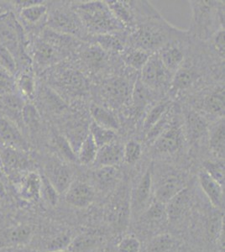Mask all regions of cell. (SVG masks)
Wrapping results in <instances>:
<instances>
[{"instance_id": "cell-1", "label": "cell", "mask_w": 225, "mask_h": 252, "mask_svg": "<svg viewBox=\"0 0 225 252\" xmlns=\"http://www.w3.org/2000/svg\"><path fill=\"white\" fill-rule=\"evenodd\" d=\"M134 26L128 32V46L151 54L158 52L169 40L184 34L168 22L148 1H134Z\"/></svg>"}, {"instance_id": "cell-2", "label": "cell", "mask_w": 225, "mask_h": 252, "mask_svg": "<svg viewBox=\"0 0 225 252\" xmlns=\"http://www.w3.org/2000/svg\"><path fill=\"white\" fill-rule=\"evenodd\" d=\"M36 78L70 105L91 101V81L69 60L46 69Z\"/></svg>"}, {"instance_id": "cell-3", "label": "cell", "mask_w": 225, "mask_h": 252, "mask_svg": "<svg viewBox=\"0 0 225 252\" xmlns=\"http://www.w3.org/2000/svg\"><path fill=\"white\" fill-rule=\"evenodd\" d=\"M139 73L123 66L114 74L92 83L91 101L120 115L131 102Z\"/></svg>"}, {"instance_id": "cell-4", "label": "cell", "mask_w": 225, "mask_h": 252, "mask_svg": "<svg viewBox=\"0 0 225 252\" xmlns=\"http://www.w3.org/2000/svg\"><path fill=\"white\" fill-rule=\"evenodd\" d=\"M92 83L114 74L124 66L120 57H113L97 44L82 41L69 59Z\"/></svg>"}, {"instance_id": "cell-5", "label": "cell", "mask_w": 225, "mask_h": 252, "mask_svg": "<svg viewBox=\"0 0 225 252\" xmlns=\"http://www.w3.org/2000/svg\"><path fill=\"white\" fill-rule=\"evenodd\" d=\"M191 25L188 33L194 40L207 42L219 30L225 28V1L192 0Z\"/></svg>"}, {"instance_id": "cell-6", "label": "cell", "mask_w": 225, "mask_h": 252, "mask_svg": "<svg viewBox=\"0 0 225 252\" xmlns=\"http://www.w3.org/2000/svg\"><path fill=\"white\" fill-rule=\"evenodd\" d=\"M71 3L89 36L126 31L114 17L106 1H71Z\"/></svg>"}, {"instance_id": "cell-7", "label": "cell", "mask_w": 225, "mask_h": 252, "mask_svg": "<svg viewBox=\"0 0 225 252\" xmlns=\"http://www.w3.org/2000/svg\"><path fill=\"white\" fill-rule=\"evenodd\" d=\"M178 103H185L208 123H214L225 118V82L204 87Z\"/></svg>"}, {"instance_id": "cell-8", "label": "cell", "mask_w": 225, "mask_h": 252, "mask_svg": "<svg viewBox=\"0 0 225 252\" xmlns=\"http://www.w3.org/2000/svg\"><path fill=\"white\" fill-rule=\"evenodd\" d=\"M47 6L46 27L81 41L88 40L89 35L72 8L71 1L47 2Z\"/></svg>"}, {"instance_id": "cell-9", "label": "cell", "mask_w": 225, "mask_h": 252, "mask_svg": "<svg viewBox=\"0 0 225 252\" xmlns=\"http://www.w3.org/2000/svg\"><path fill=\"white\" fill-rule=\"evenodd\" d=\"M155 158H171L188 152V143L183 128L182 108L175 116L171 125L150 146L145 147V152Z\"/></svg>"}, {"instance_id": "cell-10", "label": "cell", "mask_w": 225, "mask_h": 252, "mask_svg": "<svg viewBox=\"0 0 225 252\" xmlns=\"http://www.w3.org/2000/svg\"><path fill=\"white\" fill-rule=\"evenodd\" d=\"M36 158H41L40 171L45 174L59 194L65 193L75 179L73 163L64 160L48 150L34 152Z\"/></svg>"}, {"instance_id": "cell-11", "label": "cell", "mask_w": 225, "mask_h": 252, "mask_svg": "<svg viewBox=\"0 0 225 252\" xmlns=\"http://www.w3.org/2000/svg\"><path fill=\"white\" fill-rule=\"evenodd\" d=\"M37 82V89L32 103L46 123L57 127L71 111V105L52 89Z\"/></svg>"}, {"instance_id": "cell-12", "label": "cell", "mask_w": 225, "mask_h": 252, "mask_svg": "<svg viewBox=\"0 0 225 252\" xmlns=\"http://www.w3.org/2000/svg\"><path fill=\"white\" fill-rule=\"evenodd\" d=\"M180 103L182 108L183 128L188 146V152L203 151L208 153V127L210 124L191 107Z\"/></svg>"}, {"instance_id": "cell-13", "label": "cell", "mask_w": 225, "mask_h": 252, "mask_svg": "<svg viewBox=\"0 0 225 252\" xmlns=\"http://www.w3.org/2000/svg\"><path fill=\"white\" fill-rule=\"evenodd\" d=\"M172 78L157 53L151 55L139 73V79L146 88L164 97L168 96Z\"/></svg>"}, {"instance_id": "cell-14", "label": "cell", "mask_w": 225, "mask_h": 252, "mask_svg": "<svg viewBox=\"0 0 225 252\" xmlns=\"http://www.w3.org/2000/svg\"><path fill=\"white\" fill-rule=\"evenodd\" d=\"M191 43L192 37L187 30L184 34L169 40L156 53L165 68L174 75L185 61Z\"/></svg>"}, {"instance_id": "cell-15", "label": "cell", "mask_w": 225, "mask_h": 252, "mask_svg": "<svg viewBox=\"0 0 225 252\" xmlns=\"http://www.w3.org/2000/svg\"><path fill=\"white\" fill-rule=\"evenodd\" d=\"M7 178L8 184L13 187L20 199L27 202H36L40 199L41 179L39 170L22 172Z\"/></svg>"}, {"instance_id": "cell-16", "label": "cell", "mask_w": 225, "mask_h": 252, "mask_svg": "<svg viewBox=\"0 0 225 252\" xmlns=\"http://www.w3.org/2000/svg\"><path fill=\"white\" fill-rule=\"evenodd\" d=\"M153 192V162L148 164L129 195L130 210L138 215L144 212L151 204Z\"/></svg>"}, {"instance_id": "cell-17", "label": "cell", "mask_w": 225, "mask_h": 252, "mask_svg": "<svg viewBox=\"0 0 225 252\" xmlns=\"http://www.w3.org/2000/svg\"><path fill=\"white\" fill-rule=\"evenodd\" d=\"M33 158V153L0 146L1 166L7 178L22 172L35 170L32 168Z\"/></svg>"}, {"instance_id": "cell-18", "label": "cell", "mask_w": 225, "mask_h": 252, "mask_svg": "<svg viewBox=\"0 0 225 252\" xmlns=\"http://www.w3.org/2000/svg\"><path fill=\"white\" fill-rule=\"evenodd\" d=\"M185 188H187L185 174L176 170L168 171L161 177L157 185L153 188L154 200L166 204Z\"/></svg>"}, {"instance_id": "cell-19", "label": "cell", "mask_w": 225, "mask_h": 252, "mask_svg": "<svg viewBox=\"0 0 225 252\" xmlns=\"http://www.w3.org/2000/svg\"><path fill=\"white\" fill-rule=\"evenodd\" d=\"M0 146L11 147L28 153L34 152L22 130L12 121L2 116H0Z\"/></svg>"}, {"instance_id": "cell-20", "label": "cell", "mask_w": 225, "mask_h": 252, "mask_svg": "<svg viewBox=\"0 0 225 252\" xmlns=\"http://www.w3.org/2000/svg\"><path fill=\"white\" fill-rule=\"evenodd\" d=\"M92 185L96 191L111 192L122 183L124 172L121 166L95 168L92 172Z\"/></svg>"}, {"instance_id": "cell-21", "label": "cell", "mask_w": 225, "mask_h": 252, "mask_svg": "<svg viewBox=\"0 0 225 252\" xmlns=\"http://www.w3.org/2000/svg\"><path fill=\"white\" fill-rule=\"evenodd\" d=\"M64 195L66 203L71 206L85 209L94 203L96 190L92 184L75 178Z\"/></svg>"}, {"instance_id": "cell-22", "label": "cell", "mask_w": 225, "mask_h": 252, "mask_svg": "<svg viewBox=\"0 0 225 252\" xmlns=\"http://www.w3.org/2000/svg\"><path fill=\"white\" fill-rule=\"evenodd\" d=\"M33 235L31 224L18 223L0 230V251L13 247L25 246L29 243Z\"/></svg>"}, {"instance_id": "cell-23", "label": "cell", "mask_w": 225, "mask_h": 252, "mask_svg": "<svg viewBox=\"0 0 225 252\" xmlns=\"http://www.w3.org/2000/svg\"><path fill=\"white\" fill-rule=\"evenodd\" d=\"M125 139L120 137L116 141L97 150V157L91 168H99L104 166H118L124 164V145Z\"/></svg>"}, {"instance_id": "cell-24", "label": "cell", "mask_w": 225, "mask_h": 252, "mask_svg": "<svg viewBox=\"0 0 225 252\" xmlns=\"http://www.w3.org/2000/svg\"><path fill=\"white\" fill-rule=\"evenodd\" d=\"M87 41L97 44L110 56L120 57L128 46V32L124 31L109 34L90 35Z\"/></svg>"}, {"instance_id": "cell-25", "label": "cell", "mask_w": 225, "mask_h": 252, "mask_svg": "<svg viewBox=\"0 0 225 252\" xmlns=\"http://www.w3.org/2000/svg\"><path fill=\"white\" fill-rule=\"evenodd\" d=\"M225 118L211 123L208 127L207 150L212 159L225 160Z\"/></svg>"}, {"instance_id": "cell-26", "label": "cell", "mask_w": 225, "mask_h": 252, "mask_svg": "<svg viewBox=\"0 0 225 252\" xmlns=\"http://www.w3.org/2000/svg\"><path fill=\"white\" fill-rule=\"evenodd\" d=\"M89 112L92 121H94V123L106 129L117 131L120 135L122 126L120 116L116 112L93 101H90L89 103Z\"/></svg>"}, {"instance_id": "cell-27", "label": "cell", "mask_w": 225, "mask_h": 252, "mask_svg": "<svg viewBox=\"0 0 225 252\" xmlns=\"http://www.w3.org/2000/svg\"><path fill=\"white\" fill-rule=\"evenodd\" d=\"M197 181L200 188L205 193L207 198L215 208H225V190L224 187L217 183L204 170L201 168L197 172Z\"/></svg>"}, {"instance_id": "cell-28", "label": "cell", "mask_w": 225, "mask_h": 252, "mask_svg": "<svg viewBox=\"0 0 225 252\" xmlns=\"http://www.w3.org/2000/svg\"><path fill=\"white\" fill-rule=\"evenodd\" d=\"M16 78V94L26 102H33L37 89V78L33 69L20 71Z\"/></svg>"}, {"instance_id": "cell-29", "label": "cell", "mask_w": 225, "mask_h": 252, "mask_svg": "<svg viewBox=\"0 0 225 252\" xmlns=\"http://www.w3.org/2000/svg\"><path fill=\"white\" fill-rule=\"evenodd\" d=\"M114 17L129 32L134 26V11L133 1L109 0L106 1Z\"/></svg>"}, {"instance_id": "cell-30", "label": "cell", "mask_w": 225, "mask_h": 252, "mask_svg": "<svg viewBox=\"0 0 225 252\" xmlns=\"http://www.w3.org/2000/svg\"><path fill=\"white\" fill-rule=\"evenodd\" d=\"M151 55L152 54L140 49L127 46L124 52L120 54V58L124 66L133 72L140 73Z\"/></svg>"}, {"instance_id": "cell-31", "label": "cell", "mask_w": 225, "mask_h": 252, "mask_svg": "<svg viewBox=\"0 0 225 252\" xmlns=\"http://www.w3.org/2000/svg\"><path fill=\"white\" fill-rule=\"evenodd\" d=\"M145 154V146L137 137L126 139L124 145V164L133 166L138 163Z\"/></svg>"}, {"instance_id": "cell-32", "label": "cell", "mask_w": 225, "mask_h": 252, "mask_svg": "<svg viewBox=\"0 0 225 252\" xmlns=\"http://www.w3.org/2000/svg\"><path fill=\"white\" fill-rule=\"evenodd\" d=\"M100 239L93 234H81L71 240L67 247L70 252H96Z\"/></svg>"}, {"instance_id": "cell-33", "label": "cell", "mask_w": 225, "mask_h": 252, "mask_svg": "<svg viewBox=\"0 0 225 252\" xmlns=\"http://www.w3.org/2000/svg\"><path fill=\"white\" fill-rule=\"evenodd\" d=\"M97 150L98 148L97 145L89 134L83 141V143L81 144L79 149L77 151V164L81 166L91 167L97 157Z\"/></svg>"}, {"instance_id": "cell-34", "label": "cell", "mask_w": 225, "mask_h": 252, "mask_svg": "<svg viewBox=\"0 0 225 252\" xmlns=\"http://www.w3.org/2000/svg\"><path fill=\"white\" fill-rule=\"evenodd\" d=\"M89 134L94 139L97 148L105 146L107 144L111 143L113 141H116L119 138L122 137L117 131L97 126V124L94 123V121H92L89 126Z\"/></svg>"}, {"instance_id": "cell-35", "label": "cell", "mask_w": 225, "mask_h": 252, "mask_svg": "<svg viewBox=\"0 0 225 252\" xmlns=\"http://www.w3.org/2000/svg\"><path fill=\"white\" fill-rule=\"evenodd\" d=\"M188 200L189 197L188 189L185 188L183 191H181L177 196H175L171 201H169L168 203L165 204L167 218L171 220H176L177 219L179 218L185 211Z\"/></svg>"}, {"instance_id": "cell-36", "label": "cell", "mask_w": 225, "mask_h": 252, "mask_svg": "<svg viewBox=\"0 0 225 252\" xmlns=\"http://www.w3.org/2000/svg\"><path fill=\"white\" fill-rule=\"evenodd\" d=\"M202 168L225 188V160L207 158L202 161Z\"/></svg>"}, {"instance_id": "cell-37", "label": "cell", "mask_w": 225, "mask_h": 252, "mask_svg": "<svg viewBox=\"0 0 225 252\" xmlns=\"http://www.w3.org/2000/svg\"><path fill=\"white\" fill-rule=\"evenodd\" d=\"M176 246V241L171 235L161 234L152 240L149 243L147 252H171Z\"/></svg>"}, {"instance_id": "cell-38", "label": "cell", "mask_w": 225, "mask_h": 252, "mask_svg": "<svg viewBox=\"0 0 225 252\" xmlns=\"http://www.w3.org/2000/svg\"><path fill=\"white\" fill-rule=\"evenodd\" d=\"M41 179V185H40V198H43L46 204L50 206H57L59 202V196L54 186L51 184V182L46 178L45 174L39 169Z\"/></svg>"}, {"instance_id": "cell-39", "label": "cell", "mask_w": 225, "mask_h": 252, "mask_svg": "<svg viewBox=\"0 0 225 252\" xmlns=\"http://www.w3.org/2000/svg\"><path fill=\"white\" fill-rule=\"evenodd\" d=\"M144 212L143 216L148 223H159L168 219L165 204H161L157 201L151 202Z\"/></svg>"}, {"instance_id": "cell-40", "label": "cell", "mask_w": 225, "mask_h": 252, "mask_svg": "<svg viewBox=\"0 0 225 252\" xmlns=\"http://www.w3.org/2000/svg\"><path fill=\"white\" fill-rule=\"evenodd\" d=\"M205 43L217 58L225 62V28L219 30Z\"/></svg>"}, {"instance_id": "cell-41", "label": "cell", "mask_w": 225, "mask_h": 252, "mask_svg": "<svg viewBox=\"0 0 225 252\" xmlns=\"http://www.w3.org/2000/svg\"><path fill=\"white\" fill-rule=\"evenodd\" d=\"M16 94L15 75L0 66V96Z\"/></svg>"}, {"instance_id": "cell-42", "label": "cell", "mask_w": 225, "mask_h": 252, "mask_svg": "<svg viewBox=\"0 0 225 252\" xmlns=\"http://www.w3.org/2000/svg\"><path fill=\"white\" fill-rule=\"evenodd\" d=\"M71 236L68 233L64 232L52 236L48 241H46L45 249L46 252H59L67 250L69 244L71 242Z\"/></svg>"}, {"instance_id": "cell-43", "label": "cell", "mask_w": 225, "mask_h": 252, "mask_svg": "<svg viewBox=\"0 0 225 252\" xmlns=\"http://www.w3.org/2000/svg\"><path fill=\"white\" fill-rule=\"evenodd\" d=\"M140 242L134 236H126L123 238L118 245L119 252H140Z\"/></svg>"}, {"instance_id": "cell-44", "label": "cell", "mask_w": 225, "mask_h": 252, "mask_svg": "<svg viewBox=\"0 0 225 252\" xmlns=\"http://www.w3.org/2000/svg\"><path fill=\"white\" fill-rule=\"evenodd\" d=\"M70 252L67 250H64V251H59V252Z\"/></svg>"}, {"instance_id": "cell-45", "label": "cell", "mask_w": 225, "mask_h": 252, "mask_svg": "<svg viewBox=\"0 0 225 252\" xmlns=\"http://www.w3.org/2000/svg\"><path fill=\"white\" fill-rule=\"evenodd\" d=\"M104 252V251H99V252Z\"/></svg>"}, {"instance_id": "cell-46", "label": "cell", "mask_w": 225, "mask_h": 252, "mask_svg": "<svg viewBox=\"0 0 225 252\" xmlns=\"http://www.w3.org/2000/svg\"><path fill=\"white\" fill-rule=\"evenodd\" d=\"M2 252H3V250H2Z\"/></svg>"}]
</instances>
